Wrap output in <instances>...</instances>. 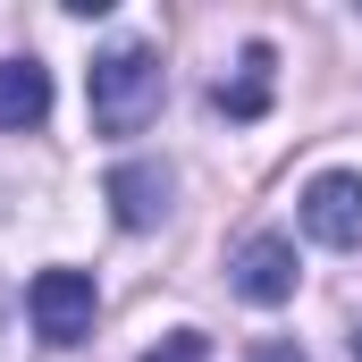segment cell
<instances>
[{"label":"cell","instance_id":"52a82bcc","mask_svg":"<svg viewBox=\"0 0 362 362\" xmlns=\"http://www.w3.org/2000/svg\"><path fill=\"white\" fill-rule=\"evenodd\" d=\"M219 110H228V118H262V110H270V42L245 51V76L219 85Z\"/></svg>","mask_w":362,"mask_h":362},{"label":"cell","instance_id":"5b68a950","mask_svg":"<svg viewBox=\"0 0 362 362\" xmlns=\"http://www.w3.org/2000/svg\"><path fill=\"white\" fill-rule=\"evenodd\" d=\"M101 194H110V211H118V228H135V236L169 219V169H160V160H118Z\"/></svg>","mask_w":362,"mask_h":362},{"label":"cell","instance_id":"6da1fadb","mask_svg":"<svg viewBox=\"0 0 362 362\" xmlns=\"http://www.w3.org/2000/svg\"><path fill=\"white\" fill-rule=\"evenodd\" d=\"M160 93H169V76H160V51L152 42H110L93 59V76H85V101H93V127L101 135H135L160 110Z\"/></svg>","mask_w":362,"mask_h":362},{"label":"cell","instance_id":"30bf717a","mask_svg":"<svg viewBox=\"0 0 362 362\" xmlns=\"http://www.w3.org/2000/svg\"><path fill=\"white\" fill-rule=\"evenodd\" d=\"M354 362H362V329H354Z\"/></svg>","mask_w":362,"mask_h":362},{"label":"cell","instance_id":"7a4b0ae2","mask_svg":"<svg viewBox=\"0 0 362 362\" xmlns=\"http://www.w3.org/2000/svg\"><path fill=\"white\" fill-rule=\"evenodd\" d=\"M25 312H34V337L42 346H85L93 312H101V286H93V270H42L25 286Z\"/></svg>","mask_w":362,"mask_h":362},{"label":"cell","instance_id":"9c48e42d","mask_svg":"<svg viewBox=\"0 0 362 362\" xmlns=\"http://www.w3.org/2000/svg\"><path fill=\"white\" fill-rule=\"evenodd\" d=\"M253 362H312L303 346H253Z\"/></svg>","mask_w":362,"mask_h":362},{"label":"cell","instance_id":"8992f818","mask_svg":"<svg viewBox=\"0 0 362 362\" xmlns=\"http://www.w3.org/2000/svg\"><path fill=\"white\" fill-rule=\"evenodd\" d=\"M42 118H51V68L42 59H0V127L34 135Z\"/></svg>","mask_w":362,"mask_h":362},{"label":"cell","instance_id":"3957f363","mask_svg":"<svg viewBox=\"0 0 362 362\" xmlns=\"http://www.w3.org/2000/svg\"><path fill=\"white\" fill-rule=\"evenodd\" d=\"M303 236L329 253H362V169H320L303 185Z\"/></svg>","mask_w":362,"mask_h":362},{"label":"cell","instance_id":"ba28073f","mask_svg":"<svg viewBox=\"0 0 362 362\" xmlns=\"http://www.w3.org/2000/svg\"><path fill=\"white\" fill-rule=\"evenodd\" d=\"M202 354H211V337H202V329H177L169 346H152L144 362H202Z\"/></svg>","mask_w":362,"mask_h":362},{"label":"cell","instance_id":"277c9868","mask_svg":"<svg viewBox=\"0 0 362 362\" xmlns=\"http://www.w3.org/2000/svg\"><path fill=\"white\" fill-rule=\"evenodd\" d=\"M228 278H236V295H245V303H262V312H270V303H286V295H295V245H286V236H245V245H236V262H228Z\"/></svg>","mask_w":362,"mask_h":362}]
</instances>
